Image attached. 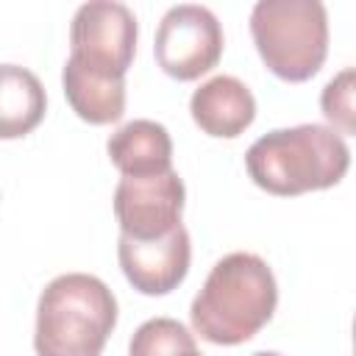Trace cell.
I'll return each instance as SVG.
<instances>
[{
  "instance_id": "9c48e42d",
  "label": "cell",
  "mask_w": 356,
  "mask_h": 356,
  "mask_svg": "<svg viewBox=\"0 0 356 356\" xmlns=\"http://www.w3.org/2000/svg\"><path fill=\"white\" fill-rule=\"evenodd\" d=\"M189 111L195 125L217 139H236L256 117L250 89L234 75H214L192 92Z\"/></svg>"
},
{
  "instance_id": "9a60e30c",
  "label": "cell",
  "mask_w": 356,
  "mask_h": 356,
  "mask_svg": "<svg viewBox=\"0 0 356 356\" xmlns=\"http://www.w3.org/2000/svg\"><path fill=\"white\" fill-rule=\"evenodd\" d=\"M184 356H200V353H197V350H189V353H184Z\"/></svg>"
},
{
  "instance_id": "ba28073f",
  "label": "cell",
  "mask_w": 356,
  "mask_h": 356,
  "mask_svg": "<svg viewBox=\"0 0 356 356\" xmlns=\"http://www.w3.org/2000/svg\"><path fill=\"white\" fill-rule=\"evenodd\" d=\"M117 259L128 284L142 295H167L189 273L192 242L184 225L172 228L161 239L139 242L120 234Z\"/></svg>"
},
{
  "instance_id": "6da1fadb",
  "label": "cell",
  "mask_w": 356,
  "mask_h": 356,
  "mask_svg": "<svg viewBox=\"0 0 356 356\" xmlns=\"http://www.w3.org/2000/svg\"><path fill=\"white\" fill-rule=\"evenodd\" d=\"M278 284L270 264L256 253H228L206 275L189 306L195 334L211 345H242L273 317Z\"/></svg>"
},
{
  "instance_id": "5b68a950",
  "label": "cell",
  "mask_w": 356,
  "mask_h": 356,
  "mask_svg": "<svg viewBox=\"0 0 356 356\" xmlns=\"http://www.w3.org/2000/svg\"><path fill=\"white\" fill-rule=\"evenodd\" d=\"M136 53V17L125 3H83L70 25L67 70L106 83H125Z\"/></svg>"
},
{
  "instance_id": "8992f818",
  "label": "cell",
  "mask_w": 356,
  "mask_h": 356,
  "mask_svg": "<svg viewBox=\"0 0 356 356\" xmlns=\"http://www.w3.org/2000/svg\"><path fill=\"white\" fill-rule=\"evenodd\" d=\"M156 64L175 81H195L217 67L222 56V25L197 3L172 6L156 31Z\"/></svg>"
},
{
  "instance_id": "3957f363",
  "label": "cell",
  "mask_w": 356,
  "mask_h": 356,
  "mask_svg": "<svg viewBox=\"0 0 356 356\" xmlns=\"http://www.w3.org/2000/svg\"><path fill=\"white\" fill-rule=\"evenodd\" d=\"M117 325L114 292L89 273L56 275L36 303V356H100Z\"/></svg>"
},
{
  "instance_id": "30bf717a",
  "label": "cell",
  "mask_w": 356,
  "mask_h": 356,
  "mask_svg": "<svg viewBox=\"0 0 356 356\" xmlns=\"http://www.w3.org/2000/svg\"><path fill=\"white\" fill-rule=\"evenodd\" d=\"M111 164L122 175H156L172 170V139L161 122L131 120L106 142Z\"/></svg>"
},
{
  "instance_id": "8fae6325",
  "label": "cell",
  "mask_w": 356,
  "mask_h": 356,
  "mask_svg": "<svg viewBox=\"0 0 356 356\" xmlns=\"http://www.w3.org/2000/svg\"><path fill=\"white\" fill-rule=\"evenodd\" d=\"M42 81L19 64H0V139L28 136L44 117Z\"/></svg>"
},
{
  "instance_id": "5bb4252c",
  "label": "cell",
  "mask_w": 356,
  "mask_h": 356,
  "mask_svg": "<svg viewBox=\"0 0 356 356\" xmlns=\"http://www.w3.org/2000/svg\"><path fill=\"white\" fill-rule=\"evenodd\" d=\"M253 356H281V353H275V350H259V353H253Z\"/></svg>"
},
{
  "instance_id": "52a82bcc",
  "label": "cell",
  "mask_w": 356,
  "mask_h": 356,
  "mask_svg": "<svg viewBox=\"0 0 356 356\" xmlns=\"http://www.w3.org/2000/svg\"><path fill=\"white\" fill-rule=\"evenodd\" d=\"M186 189L175 170L156 175H122L114 189V214L120 234L150 242L181 225Z\"/></svg>"
},
{
  "instance_id": "7c38bea8",
  "label": "cell",
  "mask_w": 356,
  "mask_h": 356,
  "mask_svg": "<svg viewBox=\"0 0 356 356\" xmlns=\"http://www.w3.org/2000/svg\"><path fill=\"white\" fill-rule=\"evenodd\" d=\"M189 350H197L195 337L172 317H153L142 323L128 345V356H184Z\"/></svg>"
},
{
  "instance_id": "277c9868",
  "label": "cell",
  "mask_w": 356,
  "mask_h": 356,
  "mask_svg": "<svg viewBox=\"0 0 356 356\" xmlns=\"http://www.w3.org/2000/svg\"><path fill=\"white\" fill-rule=\"evenodd\" d=\"M250 36L264 67L281 81L300 83L320 72L328 56V14L320 0H259Z\"/></svg>"
},
{
  "instance_id": "7a4b0ae2",
  "label": "cell",
  "mask_w": 356,
  "mask_h": 356,
  "mask_svg": "<svg viewBox=\"0 0 356 356\" xmlns=\"http://www.w3.org/2000/svg\"><path fill=\"white\" fill-rule=\"evenodd\" d=\"M245 167L259 189L295 197L339 184L350 167V150L334 128L303 122L259 136L245 153Z\"/></svg>"
},
{
  "instance_id": "4fadbf2b",
  "label": "cell",
  "mask_w": 356,
  "mask_h": 356,
  "mask_svg": "<svg viewBox=\"0 0 356 356\" xmlns=\"http://www.w3.org/2000/svg\"><path fill=\"white\" fill-rule=\"evenodd\" d=\"M320 108L328 122H334V131L353 134V70L345 67L339 75H334L323 95H320Z\"/></svg>"
}]
</instances>
